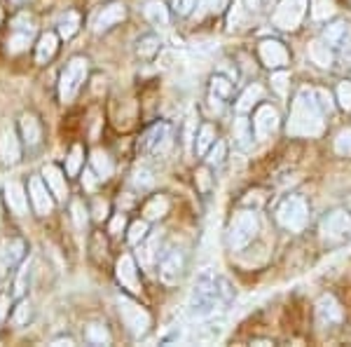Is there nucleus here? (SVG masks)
I'll return each mask as SVG.
<instances>
[{"label": "nucleus", "instance_id": "obj_4", "mask_svg": "<svg viewBox=\"0 0 351 347\" xmlns=\"http://www.w3.org/2000/svg\"><path fill=\"white\" fill-rule=\"evenodd\" d=\"M274 219L284 230L302 232L309 223V204L302 195H286L276 204Z\"/></svg>", "mask_w": 351, "mask_h": 347}, {"label": "nucleus", "instance_id": "obj_40", "mask_svg": "<svg viewBox=\"0 0 351 347\" xmlns=\"http://www.w3.org/2000/svg\"><path fill=\"white\" fill-rule=\"evenodd\" d=\"M225 157H228V144L218 139L216 144L211 146V150L206 153V164L208 167H220V164L225 162Z\"/></svg>", "mask_w": 351, "mask_h": 347}, {"label": "nucleus", "instance_id": "obj_22", "mask_svg": "<svg viewBox=\"0 0 351 347\" xmlns=\"http://www.w3.org/2000/svg\"><path fill=\"white\" fill-rule=\"evenodd\" d=\"M43 179L47 181L49 190L54 192L56 200H66L68 195V183H66V174L64 169H59L56 164H45L43 169Z\"/></svg>", "mask_w": 351, "mask_h": 347}, {"label": "nucleus", "instance_id": "obj_11", "mask_svg": "<svg viewBox=\"0 0 351 347\" xmlns=\"http://www.w3.org/2000/svg\"><path fill=\"white\" fill-rule=\"evenodd\" d=\"M281 127V115L271 104H260L253 113V132H256V139H267Z\"/></svg>", "mask_w": 351, "mask_h": 347}, {"label": "nucleus", "instance_id": "obj_6", "mask_svg": "<svg viewBox=\"0 0 351 347\" xmlns=\"http://www.w3.org/2000/svg\"><path fill=\"white\" fill-rule=\"evenodd\" d=\"M117 310H120L122 324L127 326V331L132 338L138 340L150 331V326H152L150 312L145 310V307H141L136 300L129 298L127 293H122L120 298H117Z\"/></svg>", "mask_w": 351, "mask_h": 347}, {"label": "nucleus", "instance_id": "obj_2", "mask_svg": "<svg viewBox=\"0 0 351 347\" xmlns=\"http://www.w3.org/2000/svg\"><path fill=\"white\" fill-rule=\"evenodd\" d=\"M223 298L218 293V275L206 267L199 272L195 282V289L190 293V303H188V315L192 320H211L213 315L223 307Z\"/></svg>", "mask_w": 351, "mask_h": 347}, {"label": "nucleus", "instance_id": "obj_54", "mask_svg": "<svg viewBox=\"0 0 351 347\" xmlns=\"http://www.w3.org/2000/svg\"><path fill=\"white\" fill-rule=\"evenodd\" d=\"M206 176H208V169H206V167L199 169V176H197V179L202 181V190H204V192H206L208 188H211V181H206Z\"/></svg>", "mask_w": 351, "mask_h": 347}, {"label": "nucleus", "instance_id": "obj_23", "mask_svg": "<svg viewBox=\"0 0 351 347\" xmlns=\"http://www.w3.org/2000/svg\"><path fill=\"white\" fill-rule=\"evenodd\" d=\"M232 136H234V144L239 150H248L253 146L256 132H253V120H248L246 115H239L232 124Z\"/></svg>", "mask_w": 351, "mask_h": 347}, {"label": "nucleus", "instance_id": "obj_50", "mask_svg": "<svg viewBox=\"0 0 351 347\" xmlns=\"http://www.w3.org/2000/svg\"><path fill=\"white\" fill-rule=\"evenodd\" d=\"M108 214H110V204L108 202H106V200H94V207H92L94 221L104 223V221H108Z\"/></svg>", "mask_w": 351, "mask_h": 347}, {"label": "nucleus", "instance_id": "obj_9", "mask_svg": "<svg viewBox=\"0 0 351 347\" xmlns=\"http://www.w3.org/2000/svg\"><path fill=\"white\" fill-rule=\"evenodd\" d=\"M321 235L328 242H342L351 237V212L337 207L330 209L324 219H321Z\"/></svg>", "mask_w": 351, "mask_h": 347}, {"label": "nucleus", "instance_id": "obj_41", "mask_svg": "<svg viewBox=\"0 0 351 347\" xmlns=\"http://www.w3.org/2000/svg\"><path fill=\"white\" fill-rule=\"evenodd\" d=\"M31 260H26V263H21L19 267V275H16V282H14V298H21V295L26 293L28 289V282H31Z\"/></svg>", "mask_w": 351, "mask_h": 347}, {"label": "nucleus", "instance_id": "obj_46", "mask_svg": "<svg viewBox=\"0 0 351 347\" xmlns=\"http://www.w3.org/2000/svg\"><path fill=\"white\" fill-rule=\"evenodd\" d=\"M225 8H228V0H199L197 14H220Z\"/></svg>", "mask_w": 351, "mask_h": 347}, {"label": "nucleus", "instance_id": "obj_51", "mask_svg": "<svg viewBox=\"0 0 351 347\" xmlns=\"http://www.w3.org/2000/svg\"><path fill=\"white\" fill-rule=\"evenodd\" d=\"M197 3L199 0H173V10L178 16H190L197 10Z\"/></svg>", "mask_w": 351, "mask_h": 347}, {"label": "nucleus", "instance_id": "obj_52", "mask_svg": "<svg viewBox=\"0 0 351 347\" xmlns=\"http://www.w3.org/2000/svg\"><path fill=\"white\" fill-rule=\"evenodd\" d=\"M124 223H127V221H124V214H117L115 219H112V223H110L112 235H120V230H124Z\"/></svg>", "mask_w": 351, "mask_h": 347}, {"label": "nucleus", "instance_id": "obj_35", "mask_svg": "<svg viewBox=\"0 0 351 347\" xmlns=\"http://www.w3.org/2000/svg\"><path fill=\"white\" fill-rule=\"evenodd\" d=\"M31 38H33V31H24V28H12L8 38V52L10 54H19L31 45Z\"/></svg>", "mask_w": 351, "mask_h": 347}, {"label": "nucleus", "instance_id": "obj_7", "mask_svg": "<svg viewBox=\"0 0 351 347\" xmlns=\"http://www.w3.org/2000/svg\"><path fill=\"white\" fill-rule=\"evenodd\" d=\"M321 41L328 47H332L339 54V59H349L351 61V24L344 19H335L330 24L324 26L321 31Z\"/></svg>", "mask_w": 351, "mask_h": 347}, {"label": "nucleus", "instance_id": "obj_43", "mask_svg": "<svg viewBox=\"0 0 351 347\" xmlns=\"http://www.w3.org/2000/svg\"><path fill=\"white\" fill-rule=\"evenodd\" d=\"M71 219L77 230H84V227H87V221H89V209L84 207L80 200H73L71 202Z\"/></svg>", "mask_w": 351, "mask_h": 347}, {"label": "nucleus", "instance_id": "obj_25", "mask_svg": "<svg viewBox=\"0 0 351 347\" xmlns=\"http://www.w3.org/2000/svg\"><path fill=\"white\" fill-rule=\"evenodd\" d=\"M19 132H21V139H24V144L28 148H36L43 141V127H40V122H38L36 115H28V113L26 115H21Z\"/></svg>", "mask_w": 351, "mask_h": 347}, {"label": "nucleus", "instance_id": "obj_59", "mask_svg": "<svg viewBox=\"0 0 351 347\" xmlns=\"http://www.w3.org/2000/svg\"><path fill=\"white\" fill-rule=\"evenodd\" d=\"M14 3H24V0H14Z\"/></svg>", "mask_w": 351, "mask_h": 347}, {"label": "nucleus", "instance_id": "obj_31", "mask_svg": "<svg viewBox=\"0 0 351 347\" xmlns=\"http://www.w3.org/2000/svg\"><path fill=\"white\" fill-rule=\"evenodd\" d=\"M208 94L218 96V99H223V101H230L232 94H234V80L223 76V73H216V76H211V80H208Z\"/></svg>", "mask_w": 351, "mask_h": 347}, {"label": "nucleus", "instance_id": "obj_57", "mask_svg": "<svg viewBox=\"0 0 351 347\" xmlns=\"http://www.w3.org/2000/svg\"><path fill=\"white\" fill-rule=\"evenodd\" d=\"M251 345H274V343H271V340H253Z\"/></svg>", "mask_w": 351, "mask_h": 347}, {"label": "nucleus", "instance_id": "obj_47", "mask_svg": "<svg viewBox=\"0 0 351 347\" xmlns=\"http://www.w3.org/2000/svg\"><path fill=\"white\" fill-rule=\"evenodd\" d=\"M31 317H33V307L28 300H21L19 305H16V310H14V324L16 326H26L28 322H31Z\"/></svg>", "mask_w": 351, "mask_h": 347}, {"label": "nucleus", "instance_id": "obj_14", "mask_svg": "<svg viewBox=\"0 0 351 347\" xmlns=\"http://www.w3.org/2000/svg\"><path fill=\"white\" fill-rule=\"evenodd\" d=\"M115 277L120 282V287L127 293L138 295L141 293V277H138V267H136V260L129 254H124L117 258L115 263Z\"/></svg>", "mask_w": 351, "mask_h": 347}, {"label": "nucleus", "instance_id": "obj_19", "mask_svg": "<svg viewBox=\"0 0 351 347\" xmlns=\"http://www.w3.org/2000/svg\"><path fill=\"white\" fill-rule=\"evenodd\" d=\"M169 139H171V127H169L167 122H157L152 124V127L141 136L138 141V150L143 153H160L162 144H169Z\"/></svg>", "mask_w": 351, "mask_h": 347}, {"label": "nucleus", "instance_id": "obj_13", "mask_svg": "<svg viewBox=\"0 0 351 347\" xmlns=\"http://www.w3.org/2000/svg\"><path fill=\"white\" fill-rule=\"evenodd\" d=\"M28 195H31L33 209H36V214H38V216L52 214L56 197H54V192L49 190L47 181H45L43 176H33V179L28 181Z\"/></svg>", "mask_w": 351, "mask_h": 347}, {"label": "nucleus", "instance_id": "obj_28", "mask_svg": "<svg viewBox=\"0 0 351 347\" xmlns=\"http://www.w3.org/2000/svg\"><path fill=\"white\" fill-rule=\"evenodd\" d=\"M143 12H145V19H148L152 26H167L169 19H171V12H169L164 0H145Z\"/></svg>", "mask_w": 351, "mask_h": 347}, {"label": "nucleus", "instance_id": "obj_60", "mask_svg": "<svg viewBox=\"0 0 351 347\" xmlns=\"http://www.w3.org/2000/svg\"><path fill=\"white\" fill-rule=\"evenodd\" d=\"M267 3H276V0H267Z\"/></svg>", "mask_w": 351, "mask_h": 347}, {"label": "nucleus", "instance_id": "obj_38", "mask_svg": "<svg viewBox=\"0 0 351 347\" xmlns=\"http://www.w3.org/2000/svg\"><path fill=\"white\" fill-rule=\"evenodd\" d=\"M84 338L92 345H110L112 335L104 324H89V326L84 328Z\"/></svg>", "mask_w": 351, "mask_h": 347}, {"label": "nucleus", "instance_id": "obj_15", "mask_svg": "<svg viewBox=\"0 0 351 347\" xmlns=\"http://www.w3.org/2000/svg\"><path fill=\"white\" fill-rule=\"evenodd\" d=\"M26 256V242L21 237H10L0 244V280L8 275L12 267H16Z\"/></svg>", "mask_w": 351, "mask_h": 347}, {"label": "nucleus", "instance_id": "obj_8", "mask_svg": "<svg viewBox=\"0 0 351 347\" xmlns=\"http://www.w3.org/2000/svg\"><path fill=\"white\" fill-rule=\"evenodd\" d=\"M185 270H188V258L180 249H169L157 263V275L167 287H176V284L183 282Z\"/></svg>", "mask_w": 351, "mask_h": 347}, {"label": "nucleus", "instance_id": "obj_20", "mask_svg": "<svg viewBox=\"0 0 351 347\" xmlns=\"http://www.w3.org/2000/svg\"><path fill=\"white\" fill-rule=\"evenodd\" d=\"M0 160L3 164H16L21 160V144L12 127L0 129Z\"/></svg>", "mask_w": 351, "mask_h": 347}, {"label": "nucleus", "instance_id": "obj_33", "mask_svg": "<svg viewBox=\"0 0 351 347\" xmlns=\"http://www.w3.org/2000/svg\"><path fill=\"white\" fill-rule=\"evenodd\" d=\"M169 214V200L164 195H152L148 202L143 204V216L148 221H160Z\"/></svg>", "mask_w": 351, "mask_h": 347}, {"label": "nucleus", "instance_id": "obj_17", "mask_svg": "<svg viewBox=\"0 0 351 347\" xmlns=\"http://www.w3.org/2000/svg\"><path fill=\"white\" fill-rule=\"evenodd\" d=\"M3 195H5V204H8V209L16 216H24L28 212V192L24 183H19V181H8V183L3 186Z\"/></svg>", "mask_w": 351, "mask_h": 347}, {"label": "nucleus", "instance_id": "obj_32", "mask_svg": "<svg viewBox=\"0 0 351 347\" xmlns=\"http://www.w3.org/2000/svg\"><path fill=\"white\" fill-rule=\"evenodd\" d=\"M59 28V36L64 38V41H71L73 36H75L77 31H80V14L75 12V10H68V12L61 14V19H59V24H56Z\"/></svg>", "mask_w": 351, "mask_h": 347}, {"label": "nucleus", "instance_id": "obj_48", "mask_svg": "<svg viewBox=\"0 0 351 347\" xmlns=\"http://www.w3.org/2000/svg\"><path fill=\"white\" fill-rule=\"evenodd\" d=\"M335 99L339 101V106H342L344 111H351V82L349 80L339 82V87L335 89Z\"/></svg>", "mask_w": 351, "mask_h": 347}, {"label": "nucleus", "instance_id": "obj_10", "mask_svg": "<svg viewBox=\"0 0 351 347\" xmlns=\"http://www.w3.org/2000/svg\"><path fill=\"white\" fill-rule=\"evenodd\" d=\"M258 59L269 71H286L288 64H291V52H288V47L281 41L267 38V41L258 45Z\"/></svg>", "mask_w": 351, "mask_h": 347}, {"label": "nucleus", "instance_id": "obj_37", "mask_svg": "<svg viewBox=\"0 0 351 347\" xmlns=\"http://www.w3.org/2000/svg\"><path fill=\"white\" fill-rule=\"evenodd\" d=\"M148 235H150V223H148V219L134 221V223L129 225V230H127V242L132 244V247H138L141 242L148 240Z\"/></svg>", "mask_w": 351, "mask_h": 347}, {"label": "nucleus", "instance_id": "obj_26", "mask_svg": "<svg viewBox=\"0 0 351 347\" xmlns=\"http://www.w3.org/2000/svg\"><path fill=\"white\" fill-rule=\"evenodd\" d=\"M89 167L94 169V174L99 181H108L110 176L115 174V162H112V157L106 150H101V148H96V150L92 153V157H89Z\"/></svg>", "mask_w": 351, "mask_h": 347}, {"label": "nucleus", "instance_id": "obj_39", "mask_svg": "<svg viewBox=\"0 0 351 347\" xmlns=\"http://www.w3.org/2000/svg\"><path fill=\"white\" fill-rule=\"evenodd\" d=\"M82 167H84V148L80 144H75L71 148V153H68V157H66V174L68 176H77Z\"/></svg>", "mask_w": 351, "mask_h": 347}, {"label": "nucleus", "instance_id": "obj_12", "mask_svg": "<svg viewBox=\"0 0 351 347\" xmlns=\"http://www.w3.org/2000/svg\"><path fill=\"white\" fill-rule=\"evenodd\" d=\"M127 19V5L122 3V0H110V3H106L104 8L96 12L94 16V33H106L110 31V28H115L120 21Z\"/></svg>", "mask_w": 351, "mask_h": 347}, {"label": "nucleus", "instance_id": "obj_27", "mask_svg": "<svg viewBox=\"0 0 351 347\" xmlns=\"http://www.w3.org/2000/svg\"><path fill=\"white\" fill-rule=\"evenodd\" d=\"M218 141V129L213 127L211 122H204L199 124L197 129V136H195V153L199 157H206V153L211 150V146Z\"/></svg>", "mask_w": 351, "mask_h": 347}, {"label": "nucleus", "instance_id": "obj_53", "mask_svg": "<svg viewBox=\"0 0 351 347\" xmlns=\"http://www.w3.org/2000/svg\"><path fill=\"white\" fill-rule=\"evenodd\" d=\"M8 312H10V298L8 295H0V322L8 317Z\"/></svg>", "mask_w": 351, "mask_h": 347}, {"label": "nucleus", "instance_id": "obj_42", "mask_svg": "<svg viewBox=\"0 0 351 347\" xmlns=\"http://www.w3.org/2000/svg\"><path fill=\"white\" fill-rule=\"evenodd\" d=\"M132 183L136 190H150L155 179H152V172L148 167H136L134 169V176H132Z\"/></svg>", "mask_w": 351, "mask_h": 347}, {"label": "nucleus", "instance_id": "obj_30", "mask_svg": "<svg viewBox=\"0 0 351 347\" xmlns=\"http://www.w3.org/2000/svg\"><path fill=\"white\" fill-rule=\"evenodd\" d=\"M160 247H162V240H157V237H150V235H148V240H145V242H141L138 244V260H141V265L150 267V265L160 263V258L164 256V254L157 251Z\"/></svg>", "mask_w": 351, "mask_h": 347}, {"label": "nucleus", "instance_id": "obj_34", "mask_svg": "<svg viewBox=\"0 0 351 347\" xmlns=\"http://www.w3.org/2000/svg\"><path fill=\"white\" fill-rule=\"evenodd\" d=\"M309 56H311V61H314V64H319V66H324V68H328L332 64V52H335V49L332 47H328V45L321 41H316V43H311L309 45Z\"/></svg>", "mask_w": 351, "mask_h": 347}, {"label": "nucleus", "instance_id": "obj_56", "mask_svg": "<svg viewBox=\"0 0 351 347\" xmlns=\"http://www.w3.org/2000/svg\"><path fill=\"white\" fill-rule=\"evenodd\" d=\"M52 345H75V340L73 338H56Z\"/></svg>", "mask_w": 351, "mask_h": 347}, {"label": "nucleus", "instance_id": "obj_18", "mask_svg": "<svg viewBox=\"0 0 351 347\" xmlns=\"http://www.w3.org/2000/svg\"><path fill=\"white\" fill-rule=\"evenodd\" d=\"M304 8H307V0H286L284 8L276 10L274 24L279 28H295L304 16Z\"/></svg>", "mask_w": 351, "mask_h": 347}, {"label": "nucleus", "instance_id": "obj_16", "mask_svg": "<svg viewBox=\"0 0 351 347\" xmlns=\"http://www.w3.org/2000/svg\"><path fill=\"white\" fill-rule=\"evenodd\" d=\"M344 320V312H342V305L337 303V298L332 293H324L319 298V303H316V322L321 324V326H337V324H342Z\"/></svg>", "mask_w": 351, "mask_h": 347}, {"label": "nucleus", "instance_id": "obj_49", "mask_svg": "<svg viewBox=\"0 0 351 347\" xmlns=\"http://www.w3.org/2000/svg\"><path fill=\"white\" fill-rule=\"evenodd\" d=\"M218 293H220V298H223L225 305L232 303V300H234V295H237L234 287H232L228 277H223V275H218Z\"/></svg>", "mask_w": 351, "mask_h": 347}, {"label": "nucleus", "instance_id": "obj_58", "mask_svg": "<svg viewBox=\"0 0 351 347\" xmlns=\"http://www.w3.org/2000/svg\"><path fill=\"white\" fill-rule=\"evenodd\" d=\"M0 21H3V10H0Z\"/></svg>", "mask_w": 351, "mask_h": 347}, {"label": "nucleus", "instance_id": "obj_29", "mask_svg": "<svg viewBox=\"0 0 351 347\" xmlns=\"http://www.w3.org/2000/svg\"><path fill=\"white\" fill-rule=\"evenodd\" d=\"M160 47H162L160 36H155V33H145V36H141L138 41H136V56L143 59V61H152L157 54H160Z\"/></svg>", "mask_w": 351, "mask_h": 347}, {"label": "nucleus", "instance_id": "obj_24", "mask_svg": "<svg viewBox=\"0 0 351 347\" xmlns=\"http://www.w3.org/2000/svg\"><path fill=\"white\" fill-rule=\"evenodd\" d=\"M59 38L56 33L47 31L38 38V45H36V61L38 64H47V61L54 59V54L59 52Z\"/></svg>", "mask_w": 351, "mask_h": 347}, {"label": "nucleus", "instance_id": "obj_3", "mask_svg": "<svg viewBox=\"0 0 351 347\" xmlns=\"http://www.w3.org/2000/svg\"><path fill=\"white\" fill-rule=\"evenodd\" d=\"M260 230V219L253 209H243V212H237L232 216L230 225H228V235H225V242L232 251H241L248 244L256 240Z\"/></svg>", "mask_w": 351, "mask_h": 347}, {"label": "nucleus", "instance_id": "obj_55", "mask_svg": "<svg viewBox=\"0 0 351 347\" xmlns=\"http://www.w3.org/2000/svg\"><path fill=\"white\" fill-rule=\"evenodd\" d=\"M241 3H243V8H246L248 12H258L260 5H263V0H241Z\"/></svg>", "mask_w": 351, "mask_h": 347}, {"label": "nucleus", "instance_id": "obj_36", "mask_svg": "<svg viewBox=\"0 0 351 347\" xmlns=\"http://www.w3.org/2000/svg\"><path fill=\"white\" fill-rule=\"evenodd\" d=\"M223 326H225L223 320L202 324V326L195 331V340L197 343H213V340H218L220 335H223Z\"/></svg>", "mask_w": 351, "mask_h": 347}, {"label": "nucleus", "instance_id": "obj_1", "mask_svg": "<svg viewBox=\"0 0 351 347\" xmlns=\"http://www.w3.org/2000/svg\"><path fill=\"white\" fill-rule=\"evenodd\" d=\"M324 117L314 89L302 87L291 104V117H288V134L293 136H316L324 132Z\"/></svg>", "mask_w": 351, "mask_h": 347}, {"label": "nucleus", "instance_id": "obj_5", "mask_svg": "<svg viewBox=\"0 0 351 347\" xmlns=\"http://www.w3.org/2000/svg\"><path fill=\"white\" fill-rule=\"evenodd\" d=\"M89 76V61L84 56H73L66 64V68L59 76V99L61 104H71L73 99L80 92V87L84 85Z\"/></svg>", "mask_w": 351, "mask_h": 347}, {"label": "nucleus", "instance_id": "obj_21", "mask_svg": "<svg viewBox=\"0 0 351 347\" xmlns=\"http://www.w3.org/2000/svg\"><path fill=\"white\" fill-rule=\"evenodd\" d=\"M265 101V87L263 85H248L241 92L239 99L234 101V108L239 115H246V113H253V108H258Z\"/></svg>", "mask_w": 351, "mask_h": 347}, {"label": "nucleus", "instance_id": "obj_45", "mask_svg": "<svg viewBox=\"0 0 351 347\" xmlns=\"http://www.w3.org/2000/svg\"><path fill=\"white\" fill-rule=\"evenodd\" d=\"M314 96H316V101H319V106H321V111H324L326 113V115H328V113H332V111H335V94H332V92H328V89H324V87H316L314 89Z\"/></svg>", "mask_w": 351, "mask_h": 347}, {"label": "nucleus", "instance_id": "obj_44", "mask_svg": "<svg viewBox=\"0 0 351 347\" xmlns=\"http://www.w3.org/2000/svg\"><path fill=\"white\" fill-rule=\"evenodd\" d=\"M335 153L342 157H351V127L339 129V134L335 136Z\"/></svg>", "mask_w": 351, "mask_h": 347}]
</instances>
